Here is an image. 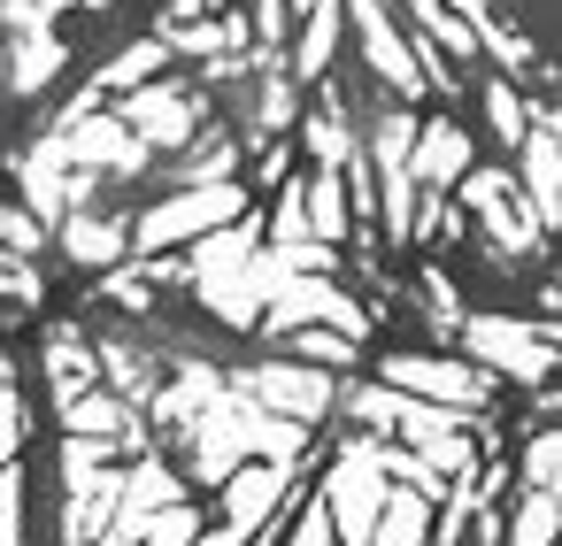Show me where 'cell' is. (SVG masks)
Here are the masks:
<instances>
[{"label":"cell","instance_id":"3","mask_svg":"<svg viewBox=\"0 0 562 546\" xmlns=\"http://www.w3.org/2000/svg\"><path fill=\"white\" fill-rule=\"evenodd\" d=\"M385 385H401V393H416V400H439V408H485L493 400V377L485 369H470V362H424V354H385V369H378Z\"/></svg>","mask_w":562,"mask_h":546},{"label":"cell","instance_id":"13","mask_svg":"<svg viewBox=\"0 0 562 546\" xmlns=\"http://www.w3.org/2000/svg\"><path fill=\"white\" fill-rule=\"evenodd\" d=\"M531 216L554 224V116H539L531 132Z\"/></svg>","mask_w":562,"mask_h":546},{"label":"cell","instance_id":"23","mask_svg":"<svg viewBox=\"0 0 562 546\" xmlns=\"http://www.w3.org/2000/svg\"><path fill=\"white\" fill-rule=\"evenodd\" d=\"M155 62H162V39H147V47H132L124 62H109V86H139Z\"/></svg>","mask_w":562,"mask_h":546},{"label":"cell","instance_id":"1","mask_svg":"<svg viewBox=\"0 0 562 546\" xmlns=\"http://www.w3.org/2000/svg\"><path fill=\"white\" fill-rule=\"evenodd\" d=\"M385 492H393V477L378 469L370 439H347V454L331 462V485H324V515H331V538H339V546H370V523H378Z\"/></svg>","mask_w":562,"mask_h":546},{"label":"cell","instance_id":"20","mask_svg":"<svg viewBox=\"0 0 562 546\" xmlns=\"http://www.w3.org/2000/svg\"><path fill=\"white\" fill-rule=\"evenodd\" d=\"M316 231H339L347 224V208H339V178H316V193H308V208H301Z\"/></svg>","mask_w":562,"mask_h":546},{"label":"cell","instance_id":"12","mask_svg":"<svg viewBox=\"0 0 562 546\" xmlns=\"http://www.w3.org/2000/svg\"><path fill=\"white\" fill-rule=\"evenodd\" d=\"M470 208H477V216H485L508 247H524V239H531V224L516 216V193H508L501 178H470Z\"/></svg>","mask_w":562,"mask_h":546},{"label":"cell","instance_id":"25","mask_svg":"<svg viewBox=\"0 0 562 546\" xmlns=\"http://www.w3.org/2000/svg\"><path fill=\"white\" fill-rule=\"evenodd\" d=\"M0 293H16V300H40V277L16 270V262H0Z\"/></svg>","mask_w":562,"mask_h":546},{"label":"cell","instance_id":"5","mask_svg":"<svg viewBox=\"0 0 562 546\" xmlns=\"http://www.w3.org/2000/svg\"><path fill=\"white\" fill-rule=\"evenodd\" d=\"M470 354H477L485 369H508L516 385H539V377H547V362H554V339L539 346V339H531V323H508V316H470Z\"/></svg>","mask_w":562,"mask_h":546},{"label":"cell","instance_id":"17","mask_svg":"<svg viewBox=\"0 0 562 546\" xmlns=\"http://www.w3.org/2000/svg\"><path fill=\"white\" fill-rule=\"evenodd\" d=\"M70 254H78V262H109V254H124V224H70Z\"/></svg>","mask_w":562,"mask_h":546},{"label":"cell","instance_id":"24","mask_svg":"<svg viewBox=\"0 0 562 546\" xmlns=\"http://www.w3.org/2000/svg\"><path fill=\"white\" fill-rule=\"evenodd\" d=\"M485 101H493V124H501V139H524V116H516L508 86H485Z\"/></svg>","mask_w":562,"mask_h":546},{"label":"cell","instance_id":"8","mask_svg":"<svg viewBox=\"0 0 562 546\" xmlns=\"http://www.w3.org/2000/svg\"><path fill=\"white\" fill-rule=\"evenodd\" d=\"M63 423L70 431H86V439H116L124 454H147V423L132 416V400L124 393H78V400H63Z\"/></svg>","mask_w":562,"mask_h":546},{"label":"cell","instance_id":"15","mask_svg":"<svg viewBox=\"0 0 562 546\" xmlns=\"http://www.w3.org/2000/svg\"><path fill=\"white\" fill-rule=\"evenodd\" d=\"M416 162H424V178H454V170L470 162V147H462V132L431 124V132H424V155H416Z\"/></svg>","mask_w":562,"mask_h":546},{"label":"cell","instance_id":"16","mask_svg":"<svg viewBox=\"0 0 562 546\" xmlns=\"http://www.w3.org/2000/svg\"><path fill=\"white\" fill-rule=\"evenodd\" d=\"M0 546H24V469L0 462Z\"/></svg>","mask_w":562,"mask_h":546},{"label":"cell","instance_id":"18","mask_svg":"<svg viewBox=\"0 0 562 546\" xmlns=\"http://www.w3.org/2000/svg\"><path fill=\"white\" fill-rule=\"evenodd\" d=\"M47 369L63 377V385H55L63 400H78V393L93 385V362H86V346H70V339H63V346H47Z\"/></svg>","mask_w":562,"mask_h":546},{"label":"cell","instance_id":"4","mask_svg":"<svg viewBox=\"0 0 562 546\" xmlns=\"http://www.w3.org/2000/svg\"><path fill=\"white\" fill-rule=\"evenodd\" d=\"M285 485H293V462H232L224 469V531L232 538H255L278 515Z\"/></svg>","mask_w":562,"mask_h":546},{"label":"cell","instance_id":"6","mask_svg":"<svg viewBox=\"0 0 562 546\" xmlns=\"http://www.w3.org/2000/svg\"><path fill=\"white\" fill-rule=\"evenodd\" d=\"M170 500H186V485H178V477L155 462V446H147L132 469H116V515H109V531H132V538H139Z\"/></svg>","mask_w":562,"mask_h":546},{"label":"cell","instance_id":"11","mask_svg":"<svg viewBox=\"0 0 562 546\" xmlns=\"http://www.w3.org/2000/svg\"><path fill=\"white\" fill-rule=\"evenodd\" d=\"M554 531H562V492H547V485H531V492L516 500V523H508V546H554Z\"/></svg>","mask_w":562,"mask_h":546},{"label":"cell","instance_id":"9","mask_svg":"<svg viewBox=\"0 0 562 546\" xmlns=\"http://www.w3.org/2000/svg\"><path fill=\"white\" fill-rule=\"evenodd\" d=\"M370 546H431V492H416V485L385 492V508L370 523Z\"/></svg>","mask_w":562,"mask_h":546},{"label":"cell","instance_id":"7","mask_svg":"<svg viewBox=\"0 0 562 546\" xmlns=\"http://www.w3.org/2000/svg\"><path fill=\"white\" fill-rule=\"evenodd\" d=\"M239 216V185H201V193H186V201H170V208H155L147 216V247H162V239H186V231H216V224H232Z\"/></svg>","mask_w":562,"mask_h":546},{"label":"cell","instance_id":"22","mask_svg":"<svg viewBox=\"0 0 562 546\" xmlns=\"http://www.w3.org/2000/svg\"><path fill=\"white\" fill-rule=\"evenodd\" d=\"M331 39H339V16H331V9H316V24H308V47H301V70H324Z\"/></svg>","mask_w":562,"mask_h":546},{"label":"cell","instance_id":"2","mask_svg":"<svg viewBox=\"0 0 562 546\" xmlns=\"http://www.w3.org/2000/svg\"><path fill=\"white\" fill-rule=\"evenodd\" d=\"M232 393H247L255 408H270V416H285V423H316V416L339 408V385H331L316 362H262V369L232 377Z\"/></svg>","mask_w":562,"mask_h":546},{"label":"cell","instance_id":"14","mask_svg":"<svg viewBox=\"0 0 562 546\" xmlns=\"http://www.w3.org/2000/svg\"><path fill=\"white\" fill-rule=\"evenodd\" d=\"M293 362L339 369V362H347V331H331V323H293Z\"/></svg>","mask_w":562,"mask_h":546},{"label":"cell","instance_id":"10","mask_svg":"<svg viewBox=\"0 0 562 546\" xmlns=\"http://www.w3.org/2000/svg\"><path fill=\"white\" fill-rule=\"evenodd\" d=\"M147 400H155V416H162V423H193L209 400H224V377H216V369H201V362H186V369H178L162 393H147Z\"/></svg>","mask_w":562,"mask_h":546},{"label":"cell","instance_id":"19","mask_svg":"<svg viewBox=\"0 0 562 546\" xmlns=\"http://www.w3.org/2000/svg\"><path fill=\"white\" fill-rule=\"evenodd\" d=\"M524 485H547V492H562V439H554V431L524 446Z\"/></svg>","mask_w":562,"mask_h":546},{"label":"cell","instance_id":"26","mask_svg":"<svg viewBox=\"0 0 562 546\" xmlns=\"http://www.w3.org/2000/svg\"><path fill=\"white\" fill-rule=\"evenodd\" d=\"M93 546H139V538H132V531H101Z\"/></svg>","mask_w":562,"mask_h":546},{"label":"cell","instance_id":"21","mask_svg":"<svg viewBox=\"0 0 562 546\" xmlns=\"http://www.w3.org/2000/svg\"><path fill=\"white\" fill-rule=\"evenodd\" d=\"M16 446H24V400L0 385V462H16Z\"/></svg>","mask_w":562,"mask_h":546}]
</instances>
